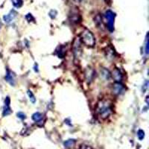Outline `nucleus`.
<instances>
[{"label": "nucleus", "mask_w": 149, "mask_h": 149, "mask_svg": "<svg viewBox=\"0 0 149 149\" xmlns=\"http://www.w3.org/2000/svg\"><path fill=\"white\" fill-rule=\"evenodd\" d=\"M95 113L97 116L102 119H106L109 118L113 113L112 103L107 100H101L96 104Z\"/></svg>", "instance_id": "f257e3e1"}, {"label": "nucleus", "mask_w": 149, "mask_h": 149, "mask_svg": "<svg viewBox=\"0 0 149 149\" xmlns=\"http://www.w3.org/2000/svg\"><path fill=\"white\" fill-rule=\"evenodd\" d=\"M81 42H82L86 46L88 47H93L95 43V39L94 35L93 34V33L85 29L84 30L81 34Z\"/></svg>", "instance_id": "f03ea898"}, {"label": "nucleus", "mask_w": 149, "mask_h": 149, "mask_svg": "<svg viewBox=\"0 0 149 149\" xmlns=\"http://www.w3.org/2000/svg\"><path fill=\"white\" fill-rule=\"evenodd\" d=\"M72 52L75 59H79L82 55L81 42L79 38H75L72 44Z\"/></svg>", "instance_id": "7ed1b4c3"}, {"label": "nucleus", "mask_w": 149, "mask_h": 149, "mask_svg": "<svg viewBox=\"0 0 149 149\" xmlns=\"http://www.w3.org/2000/svg\"><path fill=\"white\" fill-rule=\"evenodd\" d=\"M106 18L107 19V28L110 32L114 31V18H115V14L112 11H108L106 12Z\"/></svg>", "instance_id": "20e7f679"}, {"label": "nucleus", "mask_w": 149, "mask_h": 149, "mask_svg": "<svg viewBox=\"0 0 149 149\" xmlns=\"http://www.w3.org/2000/svg\"><path fill=\"white\" fill-rule=\"evenodd\" d=\"M125 92V86L120 82H116L113 85V93L116 95H120L123 94Z\"/></svg>", "instance_id": "39448f33"}, {"label": "nucleus", "mask_w": 149, "mask_h": 149, "mask_svg": "<svg viewBox=\"0 0 149 149\" xmlns=\"http://www.w3.org/2000/svg\"><path fill=\"white\" fill-rule=\"evenodd\" d=\"M95 76V72L93 69L88 67L85 70V78L88 83H91Z\"/></svg>", "instance_id": "423d86ee"}, {"label": "nucleus", "mask_w": 149, "mask_h": 149, "mask_svg": "<svg viewBox=\"0 0 149 149\" xmlns=\"http://www.w3.org/2000/svg\"><path fill=\"white\" fill-rule=\"evenodd\" d=\"M69 20L72 23L78 24L81 23V15L78 13V11H72V13L69 14Z\"/></svg>", "instance_id": "0eeeda50"}, {"label": "nucleus", "mask_w": 149, "mask_h": 149, "mask_svg": "<svg viewBox=\"0 0 149 149\" xmlns=\"http://www.w3.org/2000/svg\"><path fill=\"white\" fill-rule=\"evenodd\" d=\"M10 103H11L10 98L7 97L5 98V107H4L3 113H2L3 116H7L10 115L11 113V109L10 107Z\"/></svg>", "instance_id": "6e6552de"}, {"label": "nucleus", "mask_w": 149, "mask_h": 149, "mask_svg": "<svg viewBox=\"0 0 149 149\" xmlns=\"http://www.w3.org/2000/svg\"><path fill=\"white\" fill-rule=\"evenodd\" d=\"M5 80L6 81L9 83L11 86H14L15 85V80H14V75L12 73V72L7 69V72H6V75H5Z\"/></svg>", "instance_id": "1a4fd4ad"}, {"label": "nucleus", "mask_w": 149, "mask_h": 149, "mask_svg": "<svg viewBox=\"0 0 149 149\" xmlns=\"http://www.w3.org/2000/svg\"><path fill=\"white\" fill-rule=\"evenodd\" d=\"M111 76L113 77V78L115 80L116 82H121L122 80V74L121 73V72L118 70V69H115L113 71Z\"/></svg>", "instance_id": "9d476101"}, {"label": "nucleus", "mask_w": 149, "mask_h": 149, "mask_svg": "<svg viewBox=\"0 0 149 149\" xmlns=\"http://www.w3.org/2000/svg\"><path fill=\"white\" fill-rule=\"evenodd\" d=\"M101 77L104 80H110L111 78V74L109 72L108 69H107L106 68H102L101 69Z\"/></svg>", "instance_id": "9b49d317"}, {"label": "nucleus", "mask_w": 149, "mask_h": 149, "mask_svg": "<svg viewBox=\"0 0 149 149\" xmlns=\"http://www.w3.org/2000/svg\"><path fill=\"white\" fill-rule=\"evenodd\" d=\"M105 54H106L107 58L110 59V60H112V59H113L115 57V52L112 48V47H110H110L107 48V49L105 51Z\"/></svg>", "instance_id": "f8f14e48"}, {"label": "nucleus", "mask_w": 149, "mask_h": 149, "mask_svg": "<svg viewBox=\"0 0 149 149\" xmlns=\"http://www.w3.org/2000/svg\"><path fill=\"white\" fill-rule=\"evenodd\" d=\"M43 114H41L40 113H38V112H37V113H34L33 115H32V119L35 122H39L41 120H42V118H43Z\"/></svg>", "instance_id": "ddd939ff"}, {"label": "nucleus", "mask_w": 149, "mask_h": 149, "mask_svg": "<svg viewBox=\"0 0 149 149\" xmlns=\"http://www.w3.org/2000/svg\"><path fill=\"white\" fill-rule=\"evenodd\" d=\"M75 140H73V139H70V140H68L64 142V146L66 148H71L72 147H73L75 144Z\"/></svg>", "instance_id": "4468645a"}, {"label": "nucleus", "mask_w": 149, "mask_h": 149, "mask_svg": "<svg viewBox=\"0 0 149 149\" xmlns=\"http://www.w3.org/2000/svg\"><path fill=\"white\" fill-rule=\"evenodd\" d=\"M95 23L96 24V25L98 26V28H103V24H102V19L100 17V16H98L95 19Z\"/></svg>", "instance_id": "2eb2a0df"}, {"label": "nucleus", "mask_w": 149, "mask_h": 149, "mask_svg": "<svg viewBox=\"0 0 149 149\" xmlns=\"http://www.w3.org/2000/svg\"><path fill=\"white\" fill-rule=\"evenodd\" d=\"M66 51H65V48H64L63 46L59 47V51H57L58 57L63 58V57H64V55H65V54H66Z\"/></svg>", "instance_id": "dca6fc26"}, {"label": "nucleus", "mask_w": 149, "mask_h": 149, "mask_svg": "<svg viewBox=\"0 0 149 149\" xmlns=\"http://www.w3.org/2000/svg\"><path fill=\"white\" fill-rule=\"evenodd\" d=\"M28 97H29V99H30V101L34 104V103H35L36 102V98H35V96H34V95L32 93V92L31 90H28Z\"/></svg>", "instance_id": "f3484780"}, {"label": "nucleus", "mask_w": 149, "mask_h": 149, "mask_svg": "<svg viewBox=\"0 0 149 149\" xmlns=\"http://www.w3.org/2000/svg\"><path fill=\"white\" fill-rule=\"evenodd\" d=\"M12 2H13L14 5L16 8H20L23 5L22 0H12Z\"/></svg>", "instance_id": "a211bd4d"}, {"label": "nucleus", "mask_w": 149, "mask_h": 149, "mask_svg": "<svg viewBox=\"0 0 149 149\" xmlns=\"http://www.w3.org/2000/svg\"><path fill=\"white\" fill-rule=\"evenodd\" d=\"M137 136L140 140H142L145 137V132L142 130H139L138 133H137Z\"/></svg>", "instance_id": "6ab92c4d"}, {"label": "nucleus", "mask_w": 149, "mask_h": 149, "mask_svg": "<svg viewBox=\"0 0 149 149\" xmlns=\"http://www.w3.org/2000/svg\"><path fill=\"white\" fill-rule=\"evenodd\" d=\"M3 19H4V20H5V23H11V22L12 21V19H13V16H11V14H8V15H6V16H4Z\"/></svg>", "instance_id": "aec40b11"}, {"label": "nucleus", "mask_w": 149, "mask_h": 149, "mask_svg": "<svg viewBox=\"0 0 149 149\" xmlns=\"http://www.w3.org/2000/svg\"><path fill=\"white\" fill-rule=\"evenodd\" d=\"M149 41H148V34L146 35V39H145V54L148 55L149 52Z\"/></svg>", "instance_id": "412c9836"}, {"label": "nucleus", "mask_w": 149, "mask_h": 149, "mask_svg": "<svg viewBox=\"0 0 149 149\" xmlns=\"http://www.w3.org/2000/svg\"><path fill=\"white\" fill-rule=\"evenodd\" d=\"M79 149H93L90 145H86V144H83L80 146Z\"/></svg>", "instance_id": "4be33fe9"}, {"label": "nucleus", "mask_w": 149, "mask_h": 149, "mask_svg": "<svg viewBox=\"0 0 149 149\" xmlns=\"http://www.w3.org/2000/svg\"><path fill=\"white\" fill-rule=\"evenodd\" d=\"M17 116L19 118H21V119H25L26 118L25 114H24L23 113H22V112H19L17 113Z\"/></svg>", "instance_id": "5701e85b"}, {"label": "nucleus", "mask_w": 149, "mask_h": 149, "mask_svg": "<svg viewBox=\"0 0 149 149\" xmlns=\"http://www.w3.org/2000/svg\"><path fill=\"white\" fill-rule=\"evenodd\" d=\"M148 81H146V82H145V84L144 85V90H143V91H144V92L147 90V88H148Z\"/></svg>", "instance_id": "b1692460"}, {"label": "nucleus", "mask_w": 149, "mask_h": 149, "mask_svg": "<svg viewBox=\"0 0 149 149\" xmlns=\"http://www.w3.org/2000/svg\"><path fill=\"white\" fill-rule=\"evenodd\" d=\"M75 1H76V2H81V0H75Z\"/></svg>", "instance_id": "393cba45"}, {"label": "nucleus", "mask_w": 149, "mask_h": 149, "mask_svg": "<svg viewBox=\"0 0 149 149\" xmlns=\"http://www.w3.org/2000/svg\"><path fill=\"white\" fill-rule=\"evenodd\" d=\"M0 28H1V23H0Z\"/></svg>", "instance_id": "a878e982"}, {"label": "nucleus", "mask_w": 149, "mask_h": 149, "mask_svg": "<svg viewBox=\"0 0 149 149\" xmlns=\"http://www.w3.org/2000/svg\"><path fill=\"white\" fill-rule=\"evenodd\" d=\"M106 1H107H107H108V0H106Z\"/></svg>", "instance_id": "bb28decb"}]
</instances>
